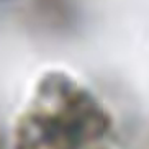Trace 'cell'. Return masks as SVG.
I'll use <instances>...</instances> for the list:
<instances>
[{
	"mask_svg": "<svg viewBox=\"0 0 149 149\" xmlns=\"http://www.w3.org/2000/svg\"><path fill=\"white\" fill-rule=\"evenodd\" d=\"M105 130L103 113L88 97L53 84L44 88L38 108L22 121L17 149H77Z\"/></svg>",
	"mask_w": 149,
	"mask_h": 149,
	"instance_id": "obj_1",
	"label": "cell"
}]
</instances>
